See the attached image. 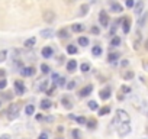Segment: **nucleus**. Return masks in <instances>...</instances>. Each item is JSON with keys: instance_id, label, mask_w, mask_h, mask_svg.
Returning a JSON list of instances; mask_svg holds the SVG:
<instances>
[{"instance_id": "obj_54", "label": "nucleus", "mask_w": 148, "mask_h": 139, "mask_svg": "<svg viewBox=\"0 0 148 139\" xmlns=\"http://www.w3.org/2000/svg\"><path fill=\"white\" fill-rule=\"evenodd\" d=\"M60 77H58V74H52V80H58Z\"/></svg>"}, {"instance_id": "obj_17", "label": "nucleus", "mask_w": 148, "mask_h": 139, "mask_svg": "<svg viewBox=\"0 0 148 139\" xmlns=\"http://www.w3.org/2000/svg\"><path fill=\"white\" fill-rule=\"evenodd\" d=\"M35 44H36V39H35V38H29V39H26V41H25V44H23V45H25L26 48H32Z\"/></svg>"}, {"instance_id": "obj_22", "label": "nucleus", "mask_w": 148, "mask_h": 139, "mask_svg": "<svg viewBox=\"0 0 148 139\" xmlns=\"http://www.w3.org/2000/svg\"><path fill=\"white\" fill-rule=\"evenodd\" d=\"M139 42H141V32L136 31V39H135V44H134V48H135V49L139 48Z\"/></svg>"}, {"instance_id": "obj_45", "label": "nucleus", "mask_w": 148, "mask_h": 139, "mask_svg": "<svg viewBox=\"0 0 148 139\" xmlns=\"http://www.w3.org/2000/svg\"><path fill=\"white\" fill-rule=\"evenodd\" d=\"M99 32H100V31H99V28H97V26H93V28H92V33L99 35Z\"/></svg>"}, {"instance_id": "obj_56", "label": "nucleus", "mask_w": 148, "mask_h": 139, "mask_svg": "<svg viewBox=\"0 0 148 139\" xmlns=\"http://www.w3.org/2000/svg\"><path fill=\"white\" fill-rule=\"evenodd\" d=\"M145 130H147V133H148V126H147V129H145Z\"/></svg>"}, {"instance_id": "obj_33", "label": "nucleus", "mask_w": 148, "mask_h": 139, "mask_svg": "<svg viewBox=\"0 0 148 139\" xmlns=\"http://www.w3.org/2000/svg\"><path fill=\"white\" fill-rule=\"evenodd\" d=\"M89 109H90V110H97V109H99V106H97V103H96V102H93V100H92V102H89Z\"/></svg>"}, {"instance_id": "obj_13", "label": "nucleus", "mask_w": 148, "mask_h": 139, "mask_svg": "<svg viewBox=\"0 0 148 139\" xmlns=\"http://www.w3.org/2000/svg\"><path fill=\"white\" fill-rule=\"evenodd\" d=\"M71 29H73V32H83L84 31V26L82 23H74L71 26Z\"/></svg>"}, {"instance_id": "obj_37", "label": "nucleus", "mask_w": 148, "mask_h": 139, "mask_svg": "<svg viewBox=\"0 0 148 139\" xmlns=\"http://www.w3.org/2000/svg\"><path fill=\"white\" fill-rule=\"evenodd\" d=\"M125 5H126V7L132 9L135 6V2H134V0H125Z\"/></svg>"}, {"instance_id": "obj_36", "label": "nucleus", "mask_w": 148, "mask_h": 139, "mask_svg": "<svg viewBox=\"0 0 148 139\" xmlns=\"http://www.w3.org/2000/svg\"><path fill=\"white\" fill-rule=\"evenodd\" d=\"M123 78H125V80H131V78H134V73H132V71H126V73L123 74Z\"/></svg>"}, {"instance_id": "obj_6", "label": "nucleus", "mask_w": 148, "mask_h": 139, "mask_svg": "<svg viewBox=\"0 0 148 139\" xmlns=\"http://www.w3.org/2000/svg\"><path fill=\"white\" fill-rule=\"evenodd\" d=\"M15 90H16V94H19V96H22L26 91V89H25L22 81H15Z\"/></svg>"}, {"instance_id": "obj_28", "label": "nucleus", "mask_w": 148, "mask_h": 139, "mask_svg": "<svg viewBox=\"0 0 148 139\" xmlns=\"http://www.w3.org/2000/svg\"><path fill=\"white\" fill-rule=\"evenodd\" d=\"M34 112H35V107H34L32 104H28V106L25 107V113H26V114L31 116V114H34Z\"/></svg>"}, {"instance_id": "obj_5", "label": "nucleus", "mask_w": 148, "mask_h": 139, "mask_svg": "<svg viewBox=\"0 0 148 139\" xmlns=\"http://www.w3.org/2000/svg\"><path fill=\"white\" fill-rule=\"evenodd\" d=\"M99 22H100V25H102V26H105V28H106V26H109V16H108V13H106V12H103V10H102V12L99 13Z\"/></svg>"}, {"instance_id": "obj_41", "label": "nucleus", "mask_w": 148, "mask_h": 139, "mask_svg": "<svg viewBox=\"0 0 148 139\" xmlns=\"http://www.w3.org/2000/svg\"><path fill=\"white\" fill-rule=\"evenodd\" d=\"M6 57H8V52L6 51H0V62H3L6 59Z\"/></svg>"}, {"instance_id": "obj_8", "label": "nucleus", "mask_w": 148, "mask_h": 139, "mask_svg": "<svg viewBox=\"0 0 148 139\" xmlns=\"http://www.w3.org/2000/svg\"><path fill=\"white\" fill-rule=\"evenodd\" d=\"M92 90H93V86H86V87H83V89L80 90L79 96H80V97H87V96L92 93Z\"/></svg>"}, {"instance_id": "obj_14", "label": "nucleus", "mask_w": 148, "mask_h": 139, "mask_svg": "<svg viewBox=\"0 0 148 139\" xmlns=\"http://www.w3.org/2000/svg\"><path fill=\"white\" fill-rule=\"evenodd\" d=\"M51 104H52V103H51L48 99H44V100L41 102V109H44V110H48V109L51 107Z\"/></svg>"}, {"instance_id": "obj_48", "label": "nucleus", "mask_w": 148, "mask_h": 139, "mask_svg": "<svg viewBox=\"0 0 148 139\" xmlns=\"http://www.w3.org/2000/svg\"><path fill=\"white\" fill-rule=\"evenodd\" d=\"M5 76H6V71H5V70H2V68H0V77L3 78Z\"/></svg>"}, {"instance_id": "obj_19", "label": "nucleus", "mask_w": 148, "mask_h": 139, "mask_svg": "<svg viewBox=\"0 0 148 139\" xmlns=\"http://www.w3.org/2000/svg\"><path fill=\"white\" fill-rule=\"evenodd\" d=\"M52 29H44V31H41V35H42V38H51L52 36Z\"/></svg>"}, {"instance_id": "obj_25", "label": "nucleus", "mask_w": 148, "mask_h": 139, "mask_svg": "<svg viewBox=\"0 0 148 139\" xmlns=\"http://www.w3.org/2000/svg\"><path fill=\"white\" fill-rule=\"evenodd\" d=\"M86 123H87V126H89L90 129H96V126H97V120H96V119H90V120H87Z\"/></svg>"}, {"instance_id": "obj_15", "label": "nucleus", "mask_w": 148, "mask_h": 139, "mask_svg": "<svg viewBox=\"0 0 148 139\" xmlns=\"http://www.w3.org/2000/svg\"><path fill=\"white\" fill-rule=\"evenodd\" d=\"M70 119H73V120H76L77 123H80V125H84L87 120L83 117V116H80V117H76V116H74V114H70Z\"/></svg>"}, {"instance_id": "obj_50", "label": "nucleus", "mask_w": 148, "mask_h": 139, "mask_svg": "<svg viewBox=\"0 0 148 139\" xmlns=\"http://www.w3.org/2000/svg\"><path fill=\"white\" fill-rule=\"evenodd\" d=\"M36 120H44V116L42 114H36Z\"/></svg>"}, {"instance_id": "obj_3", "label": "nucleus", "mask_w": 148, "mask_h": 139, "mask_svg": "<svg viewBox=\"0 0 148 139\" xmlns=\"http://www.w3.org/2000/svg\"><path fill=\"white\" fill-rule=\"evenodd\" d=\"M116 122H121V123H129V114L122 110V109H118L116 110V117H115Z\"/></svg>"}, {"instance_id": "obj_51", "label": "nucleus", "mask_w": 148, "mask_h": 139, "mask_svg": "<svg viewBox=\"0 0 148 139\" xmlns=\"http://www.w3.org/2000/svg\"><path fill=\"white\" fill-rule=\"evenodd\" d=\"M142 65H144V70H147V71H148V62H142Z\"/></svg>"}, {"instance_id": "obj_23", "label": "nucleus", "mask_w": 148, "mask_h": 139, "mask_svg": "<svg viewBox=\"0 0 148 139\" xmlns=\"http://www.w3.org/2000/svg\"><path fill=\"white\" fill-rule=\"evenodd\" d=\"M118 45H121V38L119 36H113L112 41H110V46H118Z\"/></svg>"}, {"instance_id": "obj_44", "label": "nucleus", "mask_w": 148, "mask_h": 139, "mask_svg": "<svg viewBox=\"0 0 148 139\" xmlns=\"http://www.w3.org/2000/svg\"><path fill=\"white\" fill-rule=\"evenodd\" d=\"M38 139H48V133H47V132H42V133L38 136Z\"/></svg>"}, {"instance_id": "obj_10", "label": "nucleus", "mask_w": 148, "mask_h": 139, "mask_svg": "<svg viewBox=\"0 0 148 139\" xmlns=\"http://www.w3.org/2000/svg\"><path fill=\"white\" fill-rule=\"evenodd\" d=\"M122 22H123V23H122V29H123L125 33H128L129 29H131V20H129V18H123Z\"/></svg>"}, {"instance_id": "obj_9", "label": "nucleus", "mask_w": 148, "mask_h": 139, "mask_svg": "<svg viewBox=\"0 0 148 139\" xmlns=\"http://www.w3.org/2000/svg\"><path fill=\"white\" fill-rule=\"evenodd\" d=\"M99 96H100V99H102V100H108V99H110V96H112L110 89H103V90H100Z\"/></svg>"}, {"instance_id": "obj_18", "label": "nucleus", "mask_w": 148, "mask_h": 139, "mask_svg": "<svg viewBox=\"0 0 148 139\" xmlns=\"http://www.w3.org/2000/svg\"><path fill=\"white\" fill-rule=\"evenodd\" d=\"M123 10V7L119 5V3H113L112 5V12H115V13H121Z\"/></svg>"}, {"instance_id": "obj_39", "label": "nucleus", "mask_w": 148, "mask_h": 139, "mask_svg": "<svg viewBox=\"0 0 148 139\" xmlns=\"http://www.w3.org/2000/svg\"><path fill=\"white\" fill-rule=\"evenodd\" d=\"M121 91H122L123 94H128V93H131V87H128V86H122V87H121Z\"/></svg>"}, {"instance_id": "obj_46", "label": "nucleus", "mask_w": 148, "mask_h": 139, "mask_svg": "<svg viewBox=\"0 0 148 139\" xmlns=\"http://www.w3.org/2000/svg\"><path fill=\"white\" fill-rule=\"evenodd\" d=\"M0 139H12V136H10V135H8V133H3L2 136H0Z\"/></svg>"}, {"instance_id": "obj_26", "label": "nucleus", "mask_w": 148, "mask_h": 139, "mask_svg": "<svg viewBox=\"0 0 148 139\" xmlns=\"http://www.w3.org/2000/svg\"><path fill=\"white\" fill-rule=\"evenodd\" d=\"M67 52L74 55V54H77V46H74V45H68L67 46Z\"/></svg>"}, {"instance_id": "obj_35", "label": "nucleus", "mask_w": 148, "mask_h": 139, "mask_svg": "<svg viewBox=\"0 0 148 139\" xmlns=\"http://www.w3.org/2000/svg\"><path fill=\"white\" fill-rule=\"evenodd\" d=\"M58 35H60V38H68V36H70L68 32H67V29H61V31L58 32Z\"/></svg>"}, {"instance_id": "obj_2", "label": "nucleus", "mask_w": 148, "mask_h": 139, "mask_svg": "<svg viewBox=\"0 0 148 139\" xmlns=\"http://www.w3.org/2000/svg\"><path fill=\"white\" fill-rule=\"evenodd\" d=\"M131 130H132L131 123H121V125L118 126V135H119L121 138H125L126 135H129Z\"/></svg>"}, {"instance_id": "obj_27", "label": "nucleus", "mask_w": 148, "mask_h": 139, "mask_svg": "<svg viewBox=\"0 0 148 139\" xmlns=\"http://www.w3.org/2000/svg\"><path fill=\"white\" fill-rule=\"evenodd\" d=\"M79 45H80V46H87V45H89V39L84 38V36L79 38Z\"/></svg>"}, {"instance_id": "obj_38", "label": "nucleus", "mask_w": 148, "mask_h": 139, "mask_svg": "<svg viewBox=\"0 0 148 139\" xmlns=\"http://www.w3.org/2000/svg\"><path fill=\"white\" fill-rule=\"evenodd\" d=\"M147 18H148V13H145V15H144V16H142V18H141L139 20H138V25H139V26H142V25L145 23V20H147Z\"/></svg>"}, {"instance_id": "obj_21", "label": "nucleus", "mask_w": 148, "mask_h": 139, "mask_svg": "<svg viewBox=\"0 0 148 139\" xmlns=\"http://www.w3.org/2000/svg\"><path fill=\"white\" fill-rule=\"evenodd\" d=\"M61 102H62V104H64V107H65V109H71V107H73V103H71V100H70V99L64 97Z\"/></svg>"}, {"instance_id": "obj_55", "label": "nucleus", "mask_w": 148, "mask_h": 139, "mask_svg": "<svg viewBox=\"0 0 148 139\" xmlns=\"http://www.w3.org/2000/svg\"><path fill=\"white\" fill-rule=\"evenodd\" d=\"M145 48H147V51H148V39L145 41Z\"/></svg>"}, {"instance_id": "obj_47", "label": "nucleus", "mask_w": 148, "mask_h": 139, "mask_svg": "<svg viewBox=\"0 0 148 139\" xmlns=\"http://www.w3.org/2000/svg\"><path fill=\"white\" fill-rule=\"evenodd\" d=\"M54 91H55V87H52V89H49V90L47 91V94H48V96H52V94H54Z\"/></svg>"}, {"instance_id": "obj_1", "label": "nucleus", "mask_w": 148, "mask_h": 139, "mask_svg": "<svg viewBox=\"0 0 148 139\" xmlns=\"http://www.w3.org/2000/svg\"><path fill=\"white\" fill-rule=\"evenodd\" d=\"M19 110H21V104H19V103H13V104H10L9 109H8V114H9L8 117H9L10 120L16 119L18 114H19Z\"/></svg>"}, {"instance_id": "obj_7", "label": "nucleus", "mask_w": 148, "mask_h": 139, "mask_svg": "<svg viewBox=\"0 0 148 139\" xmlns=\"http://www.w3.org/2000/svg\"><path fill=\"white\" fill-rule=\"evenodd\" d=\"M21 74H22L23 77H31V76L35 74V70H34L32 67H25V68L21 70Z\"/></svg>"}, {"instance_id": "obj_11", "label": "nucleus", "mask_w": 148, "mask_h": 139, "mask_svg": "<svg viewBox=\"0 0 148 139\" xmlns=\"http://www.w3.org/2000/svg\"><path fill=\"white\" fill-rule=\"evenodd\" d=\"M52 52H54V51H52L51 46H45V48L42 49V57H44V58H51V57H52Z\"/></svg>"}, {"instance_id": "obj_40", "label": "nucleus", "mask_w": 148, "mask_h": 139, "mask_svg": "<svg viewBox=\"0 0 148 139\" xmlns=\"http://www.w3.org/2000/svg\"><path fill=\"white\" fill-rule=\"evenodd\" d=\"M6 86H8V81H6L5 78H0V90L6 89Z\"/></svg>"}, {"instance_id": "obj_16", "label": "nucleus", "mask_w": 148, "mask_h": 139, "mask_svg": "<svg viewBox=\"0 0 148 139\" xmlns=\"http://www.w3.org/2000/svg\"><path fill=\"white\" fill-rule=\"evenodd\" d=\"M142 9H144V2H138L135 5V13L136 15H141L142 13Z\"/></svg>"}, {"instance_id": "obj_30", "label": "nucleus", "mask_w": 148, "mask_h": 139, "mask_svg": "<svg viewBox=\"0 0 148 139\" xmlns=\"http://www.w3.org/2000/svg\"><path fill=\"white\" fill-rule=\"evenodd\" d=\"M87 10H89V5H82V9H80L82 16H86L87 15Z\"/></svg>"}, {"instance_id": "obj_20", "label": "nucleus", "mask_w": 148, "mask_h": 139, "mask_svg": "<svg viewBox=\"0 0 148 139\" xmlns=\"http://www.w3.org/2000/svg\"><path fill=\"white\" fill-rule=\"evenodd\" d=\"M121 57V54L119 52H115V54H109V57H108V61L109 62H115L118 58Z\"/></svg>"}, {"instance_id": "obj_34", "label": "nucleus", "mask_w": 148, "mask_h": 139, "mask_svg": "<svg viewBox=\"0 0 148 139\" xmlns=\"http://www.w3.org/2000/svg\"><path fill=\"white\" fill-rule=\"evenodd\" d=\"M41 71H42L44 74H48V73L51 71V70H49V67H48L47 64H42V65H41Z\"/></svg>"}, {"instance_id": "obj_24", "label": "nucleus", "mask_w": 148, "mask_h": 139, "mask_svg": "<svg viewBox=\"0 0 148 139\" xmlns=\"http://www.w3.org/2000/svg\"><path fill=\"white\" fill-rule=\"evenodd\" d=\"M109 112H110V107H109V106H105V107L99 109V116H105V114H108Z\"/></svg>"}, {"instance_id": "obj_57", "label": "nucleus", "mask_w": 148, "mask_h": 139, "mask_svg": "<svg viewBox=\"0 0 148 139\" xmlns=\"http://www.w3.org/2000/svg\"><path fill=\"white\" fill-rule=\"evenodd\" d=\"M0 107H2V102H0Z\"/></svg>"}, {"instance_id": "obj_12", "label": "nucleus", "mask_w": 148, "mask_h": 139, "mask_svg": "<svg viewBox=\"0 0 148 139\" xmlns=\"http://www.w3.org/2000/svg\"><path fill=\"white\" fill-rule=\"evenodd\" d=\"M76 68H77V62L74 61V59H71V61H68V62H67V70H68L70 73L76 71Z\"/></svg>"}, {"instance_id": "obj_4", "label": "nucleus", "mask_w": 148, "mask_h": 139, "mask_svg": "<svg viewBox=\"0 0 148 139\" xmlns=\"http://www.w3.org/2000/svg\"><path fill=\"white\" fill-rule=\"evenodd\" d=\"M42 18H44V20H45L47 23H52V22L55 20V12H52V10H45V12L42 13Z\"/></svg>"}, {"instance_id": "obj_49", "label": "nucleus", "mask_w": 148, "mask_h": 139, "mask_svg": "<svg viewBox=\"0 0 148 139\" xmlns=\"http://www.w3.org/2000/svg\"><path fill=\"white\" fill-rule=\"evenodd\" d=\"M64 81H65L64 78H60V81H58V86H64V84H65Z\"/></svg>"}, {"instance_id": "obj_32", "label": "nucleus", "mask_w": 148, "mask_h": 139, "mask_svg": "<svg viewBox=\"0 0 148 139\" xmlns=\"http://www.w3.org/2000/svg\"><path fill=\"white\" fill-rule=\"evenodd\" d=\"M92 52H93V55H100L102 54V48L100 46H93V49H92Z\"/></svg>"}, {"instance_id": "obj_42", "label": "nucleus", "mask_w": 148, "mask_h": 139, "mask_svg": "<svg viewBox=\"0 0 148 139\" xmlns=\"http://www.w3.org/2000/svg\"><path fill=\"white\" fill-rule=\"evenodd\" d=\"M39 89H41V91H47V89H48V81H45V83H42Z\"/></svg>"}, {"instance_id": "obj_31", "label": "nucleus", "mask_w": 148, "mask_h": 139, "mask_svg": "<svg viewBox=\"0 0 148 139\" xmlns=\"http://www.w3.org/2000/svg\"><path fill=\"white\" fill-rule=\"evenodd\" d=\"M80 68H82V71H83V73H89V71H90V65H89L87 62L82 64V67H80Z\"/></svg>"}, {"instance_id": "obj_43", "label": "nucleus", "mask_w": 148, "mask_h": 139, "mask_svg": "<svg viewBox=\"0 0 148 139\" xmlns=\"http://www.w3.org/2000/svg\"><path fill=\"white\" fill-rule=\"evenodd\" d=\"M67 87H68V90H73L74 87H76V81H70V83L67 84Z\"/></svg>"}, {"instance_id": "obj_53", "label": "nucleus", "mask_w": 148, "mask_h": 139, "mask_svg": "<svg viewBox=\"0 0 148 139\" xmlns=\"http://www.w3.org/2000/svg\"><path fill=\"white\" fill-rule=\"evenodd\" d=\"M126 65H128V61L123 59V61H122V67H126Z\"/></svg>"}, {"instance_id": "obj_52", "label": "nucleus", "mask_w": 148, "mask_h": 139, "mask_svg": "<svg viewBox=\"0 0 148 139\" xmlns=\"http://www.w3.org/2000/svg\"><path fill=\"white\" fill-rule=\"evenodd\" d=\"M64 2H65V3H68V5H71V3L76 2V0H64Z\"/></svg>"}, {"instance_id": "obj_29", "label": "nucleus", "mask_w": 148, "mask_h": 139, "mask_svg": "<svg viewBox=\"0 0 148 139\" xmlns=\"http://www.w3.org/2000/svg\"><path fill=\"white\" fill-rule=\"evenodd\" d=\"M71 135H73V139H82V133H80L79 129H74L71 132Z\"/></svg>"}]
</instances>
